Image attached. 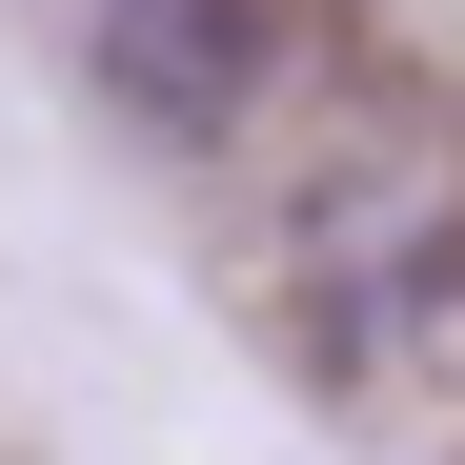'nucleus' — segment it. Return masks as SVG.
I'll use <instances>...</instances> for the list:
<instances>
[{
  "label": "nucleus",
  "instance_id": "nucleus-1",
  "mask_svg": "<svg viewBox=\"0 0 465 465\" xmlns=\"http://www.w3.org/2000/svg\"><path fill=\"white\" fill-rule=\"evenodd\" d=\"M303 243H324V303L344 324H465V142H344L324 203H303Z\"/></svg>",
  "mask_w": 465,
  "mask_h": 465
},
{
  "label": "nucleus",
  "instance_id": "nucleus-2",
  "mask_svg": "<svg viewBox=\"0 0 465 465\" xmlns=\"http://www.w3.org/2000/svg\"><path fill=\"white\" fill-rule=\"evenodd\" d=\"M102 82L142 122H223L263 82V0H102Z\"/></svg>",
  "mask_w": 465,
  "mask_h": 465
}]
</instances>
